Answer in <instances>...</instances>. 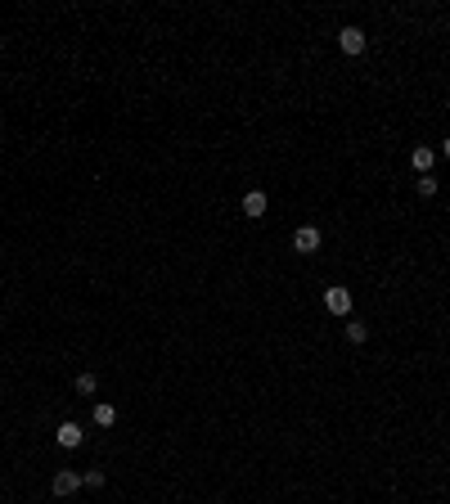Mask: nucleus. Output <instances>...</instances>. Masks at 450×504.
Listing matches in <instances>:
<instances>
[{
  "mask_svg": "<svg viewBox=\"0 0 450 504\" xmlns=\"http://www.w3.org/2000/svg\"><path fill=\"white\" fill-rule=\"evenodd\" d=\"M324 311L329 315H351V288H343V284L324 288Z\"/></svg>",
  "mask_w": 450,
  "mask_h": 504,
  "instance_id": "1",
  "label": "nucleus"
},
{
  "mask_svg": "<svg viewBox=\"0 0 450 504\" xmlns=\"http://www.w3.org/2000/svg\"><path fill=\"white\" fill-rule=\"evenodd\" d=\"M320 230H315V225H297L293 230V252H320Z\"/></svg>",
  "mask_w": 450,
  "mask_h": 504,
  "instance_id": "2",
  "label": "nucleus"
},
{
  "mask_svg": "<svg viewBox=\"0 0 450 504\" xmlns=\"http://www.w3.org/2000/svg\"><path fill=\"white\" fill-rule=\"evenodd\" d=\"M338 45H343V54H365V45H369V41H365L360 28H343V32H338Z\"/></svg>",
  "mask_w": 450,
  "mask_h": 504,
  "instance_id": "3",
  "label": "nucleus"
},
{
  "mask_svg": "<svg viewBox=\"0 0 450 504\" xmlns=\"http://www.w3.org/2000/svg\"><path fill=\"white\" fill-rule=\"evenodd\" d=\"M77 486H81V473H72V469H59V473H54V482H50L54 496H72Z\"/></svg>",
  "mask_w": 450,
  "mask_h": 504,
  "instance_id": "4",
  "label": "nucleus"
},
{
  "mask_svg": "<svg viewBox=\"0 0 450 504\" xmlns=\"http://www.w3.org/2000/svg\"><path fill=\"white\" fill-rule=\"evenodd\" d=\"M266 207H271V199H266L261 189H248V194H243V216L257 221V216H266Z\"/></svg>",
  "mask_w": 450,
  "mask_h": 504,
  "instance_id": "5",
  "label": "nucleus"
},
{
  "mask_svg": "<svg viewBox=\"0 0 450 504\" xmlns=\"http://www.w3.org/2000/svg\"><path fill=\"white\" fill-rule=\"evenodd\" d=\"M432 163H437V149H428V144H419V149H410V167H415L419 176H428V171H432Z\"/></svg>",
  "mask_w": 450,
  "mask_h": 504,
  "instance_id": "6",
  "label": "nucleus"
},
{
  "mask_svg": "<svg viewBox=\"0 0 450 504\" xmlns=\"http://www.w3.org/2000/svg\"><path fill=\"white\" fill-rule=\"evenodd\" d=\"M54 441H59V446H64V450H72V446H81V423H59L54 428Z\"/></svg>",
  "mask_w": 450,
  "mask_h": 504,
  "instance_id": "7",
  "label": "nucleus"
},
{
  "mask_svg": "<svg viewBox=\"0 0 450 504\" xmlns=\"http://www.w3.org/2000/svg\"><path fill=\"white\" fill-rule=\"evenodd\" d=\"M347 342H369V324H360V320H347Z\"/></svg>",
  "mask_w": 450,
  "mask_h": 504,
  "instance_id": "8",
  "label": "nucleus"
},
{
  "mask_svg": "<svg viewBox=\"0 0 450 504\" xmlns=\"http://www.w3.org/2000/svg\"><path fill=\"white\" fill-rule=\"evenodd\" d=\"M95 423H100V428H113V423H117V410H113V405H95Z\"/></svg>",
  "mask_w": 450,
  "mask_h": 504,
  "instance_id": "9",
  "label": "nucleus"
},
{
  "mask_svg": "<svg viewBox=\"0 0 450 504\" xmlns=\"http://www.w3.org/2000/svg\"><path fill=\"white\" fill-rule=\"evenodd\" d=\"M77 392H81V397H95V392H100V378H95V374H77Z\"/></svg>",
  "mask_w": 450,
  "mask_h": 504,
  "instance_id": "10",
  "label": "nucleus"
},
{
  "mask_svg": "<svg viewBox=\"0 0 450 504\" xmlns=\"http://www.w3.org/2000/svg\"><path fill=\"white\" fill-rule=\"evenodd\" d=\"M419 194H423V199H432V194H437V176H432V171H428V176H419V185H415Z\"/></svg>",
  "mask_w": 450,
  "mask_h": 504,
  "instance_id": "11",
  "label": "nucleus"
},
{
  "mask_svg": "<svg viewBox=\"0 0 450 504\" xmlns=\"http://www.w3.org/2000/svg\"><path fill=\"white\" fill-rule=\"evenodd\" d=\"M81 482H86V486H95V491H100V486H104V473H100V469H90V473H81Z\"/></svg>",
  "mask_w": 450,
  "mask_h": 504,
  "instance_id": "12",
  "label": "nucleus"
},
{
  "mask_svg": "<svg viewBox=\"0 0 450 504\" xmlns=\"http://www.w3.org/2000/svg\"><path fill=\"white\" fill-rule=\"evenodd\" d=\"M442 158H450V135H446V140H442Z\"/></svg>",
  "mask_w": 450,
  "mask_h": 504,
  "instance_id": "13",
  "label": "nucleus"
}]
</instances>
